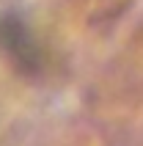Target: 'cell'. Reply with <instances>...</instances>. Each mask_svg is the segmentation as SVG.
Wrapping results in <instances>:
<instances>
[{
    "mask_svg": "<svg viewBox=\"0 0 143 146\" xmlns=\"http://www.w3.org/2000/svg\"><path fill=\"white\" fill-rule=\"evenodd\" d=\"M0 44L6 47V52L22 66L25 72H36L41 64L39 58V47L30 39V33L25 31V25L17 17H6L0 19Z\"/></svg>",
    "mask_w": 143,
    "mask_h": 146,
    "instance_id": "cell-1",
    "label": "cell"
}]
</instances>
